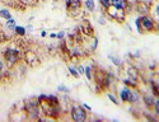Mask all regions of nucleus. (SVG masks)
I'll list each match as a JSON object with an SVG mask.
<instances>
[{"label": "nucleus", "mask_w": 159, "mask_h": 122, "mask_svg": "<svg viewBox=\"0 0 159 122\" xmlns=\"http://www.w3.org/2000/svg\"><path fill=\"white\" fill-rule=\"evenodd\" d=\"M71 117L76 122H83L87 120V113L82 107H73L71 108Z\"/></svg>", "instance_id": "obj_1"}, {"label": "nucleus", "mask_w": 159, "mask_h": 122, "mask_svg": "<svg viewBox=\"0 0 159 122\" xmlns=\"http://www.w3.org/2000/svg\"><path fill=\"white\" fill-rule=\"evenodd\" d=\"M139 23H140V31L144 29V31H153L154 29V24H153V20L148 17H141L139 18Z\"/></svg>", "instance_id": "obj_2"}, {"label": "nucleus", "mask_w": 159, "mask_h": 122, "mask_svg": "<svg viewBox=\"0 0 159 122\" xmlns=\"http://www.w3.org/2000/svg\"><path fill=\"white\" fill-rule=\"evenodd\" d=\"M4 57L9 64H14L18 60V51L17 50H13V48H8L4 53Z\"/></svg>", "instance_id": "obj_3"}, {"label": "nucleus", "mask_w": 159, "mask_h": 122, "mask_svg": "<svg viewBox=\"0 0 159 122\" xmlns=\"http://www.w3.org/2000/svg\"><path fill=\"white\" fill-rule=\"evenodd\" d=\"M111 5L117 10H122L126 3H125V0H111Z\"/></svg>", "instance_id": "obj_4"}, {"label": "nucleus", "mask_w": 159, "mask_h": 122, "mask_svg": "<svg viewBox=\"0 0 159 122\" xmlns=\"http://www.w3.org/2000/svg\"><path fill=\"white\" fill-rule=\"evenodd\" d=\"M80 7V0H66V8L68 9H78Z\"/></svg>", "instance_id": "obj_5"}, {"label": "nucleus", "mask_w": 159, "mask_h": 122, "mask_svg": "<svg viewBox=\"0 0 159 122\" xmlns=\"http://www.w3.org/2000/svg\"><path fill=\"white\" fill-rule=\"evenodd\" d=\"M129 96H130V90L127 88H124L121 90V99L124 102H129Z\"/></svg>", "instance_id": "obj_6"}, {"label": "nucleus", "mask_w": 159, "mask_h": 122, "mask_svg": "<svg viewBox=\"0 0 159 122\" xmlns=\"http://www.w3.org/2000/svg\"><path fill=\"white\" fill-rule=\"evenodd\" d=\"M144 102H145V104H147L148 107H152V106H153V103H154V99H153V97L144 96Z\"/></svg>", "instance_id": "obj_7"}, {"label": "nucleus", "mask_w": 159, "mask_h": 122, "mask_svg": "<svg viewBox=\"0 0 159 122\" xmlns=\"http://www.w3.org/2000/svg\"><path fill=\"white\" fill-rule=\"evenodd\" d=\"M85 7L88 8L89 11H93L94 10V2H93V0H87V2H85Z\"/></svg>", "instance_id": "obj_8"}, {"label": "nucleus", "mask_w": 159, "mask_h": 122, "mask_svg": "<svg viewBox=\"0 0 159 122\" xmlns=\"http://www.w3.org/2000/svg\"><path fill=\"white\" fill-rule=\"evenodd\" d=\"M0 17H3V18H5V19H10V18H11L10 13H9L8 10H5V9H2V10H0Z\"/></svg>", "instance_id": "obj_9"}, {"label": "nucleus", "mask_w": 159, "mask_h": 122, "mask_svg": "<svg viewBox=\"0 0 159 122\" xmlns=\"http://www.w3.org/2000/svg\"><path fill=\"white\" fill-rule=\"evenodd\" d=\"M7 27H8L9 29H14L16 27H17V25H16V20H14V19H11V18L8 19V22H7Z\"/></svg>", "instance_id": "obj_10"}, {"label": "nucleus", "mask_w": 159, "mask_h": 122, "mask_svg": "<svg viewBox=\"0 0 159 122\" xmlns=\"http://www.w3.org/2000/svg\"><path fill=\"white\" fill-rule=\"evenodd\" d=\"M14 31H16L18 34H20V36L25 33V29L23 28V27H16V28H14Z\"/></svg>", "instance_id": "obj_11"}, {"label": "nucleus", "mask_w": 159, "mask_h": 122, "mask_svg": "<svg viewBox=\"0 0 159 122\" xmlns=\"http://www.w3.org/2000/svg\"><path fill=\"white\" fill-rule=\"evenodd\" d=\"M101 2V4L103 5V7H106V8H108L110 5H111V0H99Z\"/></svg>", "instance_id": "obj_12"}, {"label": "nucleus", "mask_w": 159, "mask_h": 122, "mask_svg": "<svg viewBox=\"0 0 159 122\" xmlns=\"http://www.w3.org/2000/svg\"><path fill=\"white\" fill-rule=\"evenodd\" d=\"M69 70H70V73H71L75 78H78V76H79V73H76V70L74 69V67H69Z\"/></svg>", "instance_id": "obj_13"}, {"label": "nucleus", "mask_w": 159, "mask_h": 122, "mask_svg": "<svg viewBox=\"0 0 159 122\" xmlns=\"http://www.w3.org/2000/svg\"><path fill=\"white\" fill-rule=\"evenodd\" d=\"M153 104L155 106V112H157V113H159V101H157V102H154Z\"/></svg>", "instance_id": "obj_14"}, {"label": "nucleus", "mask_w": 159, "mask_h": 122, "mask_svg": "<svg viewBox=\"0 0 159 122\" xmlns=\"http://www.w3.org/2000/svg\"><path fill=\"white\" fill-rule=\"evenodd\" d=\"M85 74H87L88 79H90V67H89V66H88V67H85Z\"/></svg>", "instance_id": "obj_15"}, {"label": "nucleus", "mask_w": 159, "mask_h": 122, "mask_svg": "<svg viewBox=\"0 0 159 122\" xmlns=\"http://www.w3.org/2000/svg\"><path fill=\"white\" fill-rule=\"evenodd\" d=\"M110 59L113 61L115 65H118V64H120V60H118V59H115V57H112V56H110Z\"/></svg>", "instance_id": "obj_16"}, {"label": "nucleus", "mask_w": 159, "mask_h": 122, "mask_svg": "<svg viewBox=\"0 0 159 122\" xmlns=\"http://www.w3.org/2000/svg\"><path fill=\"white\" fill-rule=\"evenodd\" d=\"M108 98H110V99H111V101H112L113 103H117V101H116V98H115L113 96H111V94H108Z\"/></svg>", "instance_id": "obj_17"}, {"label": "nucleus", "mask_w": 159, "mask_h": 122, "mask_svg": "<svg viewBox=\"0 0 159 122\" xmlns=\"http://www.w3.org/2000/svg\"><path fill=\"white\" fill-rule=\"evenodd\" d=\"M57 37H59V38H62V37H64V33H62V32H61V33H59V34H57Z\"/></svg>", "instance_id": "obj_18"}, {"label": "nucleus", "mask_w": 159, "mask_h": 122, "mask_svg": "<svg viewBox=\"0 0 159 122\" xmlns=\"http://www.w3.org/2000/svg\"><path fill=\"white\" fill-rule=\"evenodd\" d=\"M2 69H3V62L0 61V70H2Z\"/></svg>", "instance_id": "obj_19"}, {"label": "nucleus", "mask_w": 159, "mask_h": 122, "mask_svg": "<svg viewBox=\"0 0 159 122\" xmlns=\"http://www.w3.org/2000/svg\"><path fill=\"white\" fill-rule=\"evenodd\" d=\"M55 2H56V0H55Z\"/></svg>", "instance_id": "obj_20"}]
</instances>
